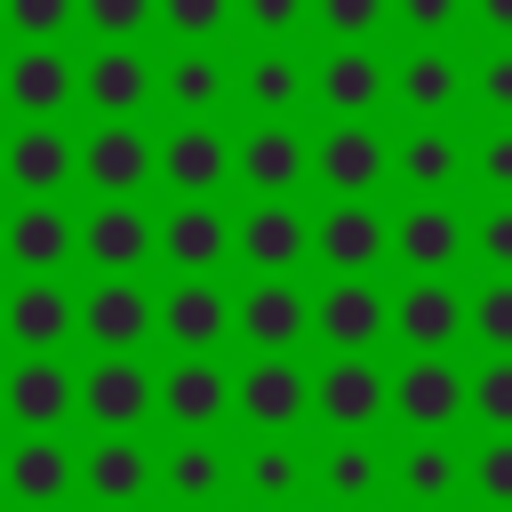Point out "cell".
Instances as JSON below:
<instances>
[{
	"instance_id": "14",
	"label": "cell",
	"mask_w": 512,
	"mask_h": 512,
	"mask_svg": "<svg viewBox=\"0 0 512 512\" xmlns=\"http://www.w3.org/2000/svg\"><path fill=\"white\" fill-rule=\"evenodd\" d=\"M0 424L8 432H72L80 424V360L72 352H8L0 360Z\"/></svg>"
},
{
	"instance_id": "41",
	"label": "cell",
	"mask_w": 512,
	"mask_h": 512,
	"mask_svg": "<svg viewBox=\"0 0 512 512\" xmlns=\"http://www.w3.org/2000/svg\"><path fill=\"white\" fill-rule=\"evenodd\" d=\"M472 432H512V352H472Z\"/></svg>"
},
{
	"instance_id": "47",
	"label": "cell",
	"mask_w": 512,
	"mask_h": 512,
	"mask_svg": "<svg viewBox=\"0 0 512 512\" xmlns=\"http://www.w3.org/2000/svg\"><path fill=\"white\" fill-rule=\"evenodd\" d=\"M240 40H312V0H240Z\"/></svg>"
},
{
	"instance_id": "27",
	"label": "cell",
	"mask_w": 512,
	"mask_h": 512,
	"mask_svg": "<svg viewBox=\"0 0 512 512\" xmlns=\"http://www.w3.org/2000/svg\"><path fill=\"white\" fill-rule=\"evenodd\" d=\"M392 352H464V272L392 280Z\"/></svg>"
},
{
	"instance_id": "37",
	"label": "cell",
	"mask_w": 512,
	"mask_h": 512,
	"mask_svg": "<svg viewBox=\"0 0 512 512\" xmlns=\"http://www.w3.org/2000/svg\"><path fill=\"white\" fill-rule=\"evenodd\" d=\"M464 352H512V272L464 280Z\"/></svg>"
},
{
	"instance_id": "25",
	"label": "cell",
	"mask_w": 512,
	"mask_h": 512,
	"mask_svg": "<svg viewBox=\"0 0 512 512\" xmlns=\"http://www.w3.org/2000/svg\"><path fill=\"white\" fill-rule=\"evenodd\" d=\"M232 192H312V128L232 120Z\"/></svg>"
},
{
	"instance_id": "46",
	"label": "cell",
	"mask_w": 512,
	"mask_h": 512,
	"mask_svg": "<svg viewBox=\"0 0 512 512\" xmlns=\"http://www.w3.org/2000/svg\"><path fill=\"white\" fill-rule=\"evenodd\" d=\"M0 32L8 40H72L80 0H0Z\"/></svg>"
},
{
	"instance_id": "32",
	"label": "cell",
	"mask_w": 512,
	"mask_h": 512,
	"mask_svg": "<svg viewBox=\"0 0 512 512\" xmlns=\"http://www.w3.org/2000/svg\"><path fill=\"white\" fill-rule=\"evenodd\" d=\"M0 184L8 192H80V136L72 120H16L0 136Z\"/></svg>"
},
{
	"instance_id": "30",
	"label": "cell",
	"mask_w": 512,
	"mask_h": 512,
	"mask_svg": "<svg viewBox=\"0 0 512 512\" xmlns=\"http://www.w3.org/2000/svg\"><path fill=\"white\" fill-rule=\"evenodd\" d=\"M384 496H392V448H376V432H328L312 448V504L368 512Z\"/></svg>"
},
{
	"instance_id": "10",
	"label": "cell",
	"mask_w": 512,
	"mask_h": 512,
	"mask_svg": "<svg viewBox=\"0 0 512 512\" xmlns=\"http://www.w3.org/2000/svg\"><path fill=\"white\" fill-rule=\"evenodd\" d=\"M312 424L320 432H384L392 424V352H320L312 360Z\"/></svg>"
},
{
	"instance_id": "5",
	"label": "cell",
	"mask_w": 512,
	"mask_h": 512,
	"mask_svg": "<svg viewBox=\"0 0 512 512\" xmlns=\"http://www.w3.org/2000/svg\"><path fill=\"white\" fill-rule=\"evenodd\" d=\"M312 272H392V200L384 192H320Z\"/></svg>"
},
{
	"instance_id": "9",
	"label": "cell",
	"mask_w": 512,
	"mask_h": 512,
	"mask_svg": "<svg viewBox=\"0 0 512 512\" xmlns=\"http://www.w3.org/2000/svg\"><path fill=\"white\" fill-rule=\"evenodd\" d=\"M232 424L240 432H304L312 424V352H240L232 360Z\"/></svg>"
},
{
	"instance_id": "4",
	"label": "cell",
	"mask_w": 512,
	"mask_h": 512,
	"mask_svg": "<svg viewBox=\"0 0 512 512\" xmlns=\"http://www.w3.org/2000/svg\"><path fill=\"white\" fill-rule=\"evenodd\" d=\"M240 272H312V200L304 192H232Z\"/></svg>"
},
{
	"instance_id": "11",
	"label": "cell",
	"mask_w": 512,
	"mask_h": 512,
	"mask_svg": "<svg viewBox=\"0 0 512 512\" xmlns=\"http://www.w3.org/2000/svg\"><path fill=\"white\" fill-rule=\"evenodd\" d=\"M392 424L400 432H464L472 424V360L464 352H392Z\"/></svg>"
},
{
	"instance_id": "26",
	"label": "cell",
	"mask_w": 512,
	"mask_h": 512,
	"mask_svg": "<svg viewBox=\"0 0 512 512\" xmlns=\"http://www.w3.org/2000/svg\"><path fill=\"white\" fill-rule=\"evenodd\" d=\"M160 272H240V256H232V200L160 192Z\"/></svg>"
},
{
	"instance_id": "36",
	"label": "cell",
	"mask_w": 512,
	"mask_h": 512,
	"mask_svg": "<svg viewBox=\"0 0 512 512\" xmlns=\"http://www.w3.org/2000/svg\"><path fill=\"white\" fill-rule=\"evenodd\" d=\"M464 496V440L456 432H400L392 448V504L440 512Z\"/></svg>"
},
{
	"instance_id": "15",
	"label": "cell",
	"mask_w": 512,
	"mask_h": 512,
	"mask_svg": "<svg viewBox=\"0 0 512 512\" xmlns=\"http://www.w3.org/2000/svg\"><path fill=\"white\" fill-rule=\"evenodd\" d=\"M0 112L8 120H72L80 112V48L72 40H8Z\"/></svg>"
},
{
	"instance_id": "22",
	"label": "cell",
	"mask_w": 512,
	"mask_h": 512,
	"mask_svg": "<svg viewBox=\"0 0 512 512\" xmlns=\"http://www.w3.org/2000/svg\"><path fill=\"white\" fill-rule=\"evenodd\" d=\"M80 496L104 512L160 504V432H88L80 440Z\"/></svg>"
},
{
	"instance_id": "23",
	"label": "cell",
	"mask_w": 512,
	"mask_h": 512,
	"mask_svg": "<svg viewBox=\"0 0 512 512\" xmlns=\"http://www.w3.org/2000/svg\"><path fill=\"white\" fill-rule=\"evenodd\" d=\"M160 432H232V352H160Z\"/></svg>"
},
{
	"instance_id": "1",
	"label": "cell",
	"mask_w": 512,
	"mask_h": 512,
	"mask_svg": "<svg viewBox=\"0 0 512 512\" xmlns=\"http://www.w3.org/2000/svg\"><path fill=\"white\" fill-rule=\"evenodd\" d=\"M80 112L88 120H160V40H88Z\"/></svg>"
},
{
	"instance_id": "35",
	"label": "cell",
	"mask_w": 512,
	"mask_h": 512,
	"mask_svg": "<svg viewBox=\"0 0 512 512\" xmlns=\"http://www.w3.org/2000/svg\"><path fill=\"white\" fill-rule=\"evenodd\" d=\"M472 128L464 120H400L392 128V192H464Z\"/></svg>"
},
{
	"instance_id": "18",
	"label": "cell",
	"mask_w": 512,
	"mask_h": 512,
	"mask_svg": "<svg viewBox=\"0 0 512 512\" xmlns=\"http://www.w3.org/2000/svg\"><path fill=\"white\" fill-rule=\"evenodd\" d=\"M0 344L8 352H72L80 344V288H72V272H8V288H0Z\"/></svg>"
},
{
	"instance_id": "29",
	"label": "cell",
	"mask_w": 512,
	"mask_h": 512,
	"mask_svg": "<svg viewBox=\"0 0 512 512\" xmlns=\"http://www.w3.org/2000/svg\"><path fill=\"white\" fill-rule=\"evenodd\" d=\"M0 496L24 512H48L64 496H80V440L72 432H8L0 448Z\"/></svg>"
},
{
	"instance_id": "2",
	"label": "cell",
	"mask_w": 512,
	"mask_h": 512,
	"mask_svg": "<svg viewBox=\"0 0 512 512\" xmlns=\"http://www.w3.org/2000/svg\"><path fill=\"white\" fill-rule=\"evenodd\" d=\"M392 112L400 120H472V40H400Z\"/></svg>"
},
{
	"instance_id": "13",
	"label": "cell",
	"mask_w": 512,
	"mask_h": 512,
	"mask_svg": "<svg viewBox=\"0 0 512 512\" xmlns=\"http://www.w3.org/2000/svg\"><path fill=\"white\" fill-rule=\"evenodd\" d=\"M240 272H160V352H232Z\"/></svg>"
},
{
	"instance_id": "49",
	"label": "cell",
	"mask_w": 512,
	"mask_h": 512,
	"mask_svg": "<svg viewBox=\"0 0 512 512\" xmlns=\"http://www.w3.org/2000/svg\"><path fill=\"white\" fill-rule=\"evenodd\" d=\"M464 40H512V0H464Z\"/></svg>"
},
{
	"instance_id": "44",
	"label": "cell",
	"mask_w": 512,
	"mask_h": 512,
	"mask_svg": "<svg viewBox=\"0 0 512 512\" xmlns=\"http://www.w3.org/2000/svg\"><path fill=\"white\" fill-rule=\"evenodd\" d=\"M464 192H512V120H472Z\"/></svg>"
},
{
	"instance_id": "42",
	"label": "cell",
	"mask_w": 512,
	"mask_h": 512,
	"mask_svg": "<svg viewBox=\"0 0 512 512\" xmlns=\"http://www.w3.org/2000/svg\"><path fill=\"white\" fill-rule=\"evenodd\" d=\"M472 120H512V40H472Z\"/></svg>"
},
{
	"instance_id": "40",
	"label": "cell",
	"mask_w": 512,
	"mask_h": 512,
	"mask_svg": "<svg viewBox=\"0 0 512 512\" xmlns=\"http://www.w3.org/2000/svg\"><path fill=\"white\" fill-rule=\"evenodd\" d=\"M464 496L512 512V432H472V448H464Z\"/></svg>"
},
{
	"instance_id": "19",
	"label": "cell",
	"mask_w": 512,
	"mask_h": 512,
	"mask_svg": "<svg viewBox=\"0 0 512 512\" xmlns=\"http://www.w3.org/2000/svg\"><path fill=\"white\" fill-rule=\"evenodd\" d=\"M232 352H312V272H240Z\"/></svg>"
},
{
	"instance_id": "24",
	"label": "cell",
	"mask_w": 512,
	"mask_h": 512,
	"mask_svg": "<svg viewBox=\"0 0 512 512\" xmlns=\"http://www.w3.org/2000/svg\"><path fill=\"white\" fill-rule=\"evenodd\" d=\"M240 120H312L304 40H240Z\"/></svg>"
},
{
	"instance_id": "34",
	"label": "cell",
	"mask_w": 512,
	"mask_h": 512,
	"mask_svg": "<svg viewBox=\"0 0 512 512\" xmlns=\"http://www.w3.org/2000/svg\"><path fill=\"white\" fill-rule=\"evenodd\" d=\"M160 192L232 200V120H160Z\"/></svg>"
},
{
	"instance_id": "31",
	"label": "cell",
	"mask_w": 512,
	"mask_h": 512,
	"mask_svg": "<svg viewBox=\"0 0 512 512\" xmlns=\"http://www.w3.org/2000/svg\"><path fill=\"white\" fill-rule=\"evenodd\" d=\"M312 192H392V136L376 120L312 128Z\"/></svg>"
},
{
	"instance_id": "17",
	"label": "cell",
	"mask_w": 512,
	"mask_h": 512,
	"mask_svg": "<svg viewBox=\"0 0 512 512\" xmlns=\"http://www.w3.org/2000/svg\"><path fill=\"white\" fill-rule=\"evenodd\" d=\"M472 200L464 192H400L392 200V272H464Z\"/></svg>"
},
{
	"instance_id": "33",
	"label": "cell",
	"mask_w": 512,
	"mask_h": 512,
	"mask_svg": "<svg viewBox=\"0 0 512 512\" xmlns=\"http://www.w3.org/2000/svg\"><path fill=\"white\" fill-rule=\"evenodd\" d=\"M256 512L312 504V440L304 432H240V496Z\"/></svg>"
},
{
	"instance_id": "6",
	"label": "cell",
	"mask_w": 512,
	"mask_h": 512,
	"mask_svg": "<svg viewBox=\"0 0 512 512\" xmlns=\"http://www.w3.org/2000/svg\"><path fill=\"white\" fill-rule=\"evenodd\" d=\"M80 344L88 352H160V272H88Z\"/></svg>"
},
{
	"instance_id": "45",
	"label": "cell",
	"mask_w": 512,
	"mask_h": 512,
	"mask_svg": "<svg viewBox=\"0 0 512 512\" xmlns=\"http://www.w3.org/2000/svg\"><path fill=\"white\" fill-rule=\"evenodd\" d=\"M392 0H312V40H384Z\"/></svg>"
},
{
	"instance_id": "48",
	"label": "cell",
	"mask_w": 512,
	"mask_h": 512,
	"mask_svg": "<svg viewBox=\"0 0 512 512\" xmlns=\"http://www.w3.org/2000/svg\"><path fill=\"white\" fill-rule=\"evenodd\" d=\"M392 40H464V0H392Z\"/></svg>"
},
{
	"instance_id": "7",
	"label": "cell",
	"mask_w": 512,
	"mask_h": 512,
	"mask_svg": "<svg viewBox=\"0 0 512 512\" xmlns=\"http://www.w3.org/2000/svg\"><path fill=\"white\" fill-rule=\"evenodd\" d=\"M384 344H392V280L320 272L312 280V352H384Z\"/></svg>"
},
{
	"instance_id": "3",
	"label": "cell",
	"mask_w": 512,
	"mask_h": 512,
	"mask_svg": "<svg viewBox=\"0 0 512 512\" xmlns=\"http://www.w3.org/2000/svg\"><path fill=\"white\" fill-rule=\"evenodd\" d=\"M80 272H160V200L80 192Z\"/></svg>"
},
{
	"instance_id": "12",
	"label": "cell",
	"mask_w": 512,
	"mask_h": 512,
	"mask_svg": "<svg viewBox=\"0 0 512 512\" xmlns=\"http://www.w3.org/2000/svg\"><path fill=\"white\" fill-rule=\"evenodd\" d=\"M312 112L320 120H384L392 112V48L384 40H320L312 48Z\"/></svg>"
},
{
	"instance_id": "21",
	"label": "cell",
	"mask_w": 512,
	"mask_h": 512,
	"mask_svg": "<svg viewBox=\"0 0 512 512\" xmlns=\"http://www.w3.org/2000/svg\"><path fill=\"white\" fill-rule=\"evenodd\" d=\"M80 192L160 200V120H88L80 128Z\"/></svg>"
},
{
	"instance_id": "16",
	"label": "cell",
	"mask_w": 512,
	"mask_h": 512,
	"mask_svg": "<svg viewBox=\"0 0 512 512\" xmlns=\"http://www.w3.org/2000/svg\"><path fill=\"white\" fill-rule=\"evenodd\" d=\"M160 120H240V48L232 40L160 48Z\"/></svg>"
},
{
	"instance_id": "43",
	"label": "cell",
	"mask_w": 512,
	"mask_h": 512,
	"mask_svg": "<svg viewBox=\"0 0 512 512\" xmlns=\"http://www.w3.org/2000/svg\"><path fill=\"white\" fill-rule=\"evenodd\" d=\"M80 40H160V0H80Z\"/></svg>"
},
{
	"instance_id": "20",
	"label": "cell",
	"mask_w": 512,
	"mask_h": 512,
	"mask_svg": "<svg viewBox=\"0 0 512 512\" xmlns=\"http://www.w3.org/2000/svg\"><path fill=\"white\" fill-rule=\"evenodd\" d=\"M0 264L8 272H72L80 264V208L64 192H8V208H0Z\"/></svg>"
},
{
	"instance_id": "28",
	"label": "cell",
	"mask_w": 512,
	"mask_h": 512,
	"mask_svg": "<svg viewBox=\"0 0 512 512\" xmlns=\"http://www.w3.org/2000/svg\"><path fill=\"white\" fill-rule=\"evenodd\" d=\"M240 440L232 432H160V504H232Z\"/></svg>"
},
{
	"instance_id": "39",
	"label": "cell",
	"mask_w": 512,
	"mask_h": 512,
	"mask_svg": "<svg viewBox=\"0 0 512 512\" xmlns=\"http://www.w3.org/2000/svg\"><path fill=\"white\" fill-rule=\"evenodd\" d=\"M240 40V0H160V48Z\"/></svg>"
},
{
	"instance_id": "38",
	"label": "cell",
	"mask_w": 512,
	"mask_h": 512,
	"mask_svg": "<svg viewBox=\"0 0 512 512\" xmlns=\"http://www.w3.org/2000/svg\"><path fill=\"white\" fill-rule=\"evenodd\" d=\"M464 200H472L464 272H512V192H464Z\"/></svg>"
},
{
	"instance_id": "8",
	"label": "cell",
	"mask_w": 512,
	"mask_h": 512,
	"mask_svg": "<svg viewBox=\"0 0 512 512\" xmlns=\"http://www.w3.org/2000/svg\"><path fill=\"white\" fill-rule=\"evenodd\" d=\"M80 424L88 432H160V360L152 352H88L80 360Z\"/></svg>"
}]
</instances>
